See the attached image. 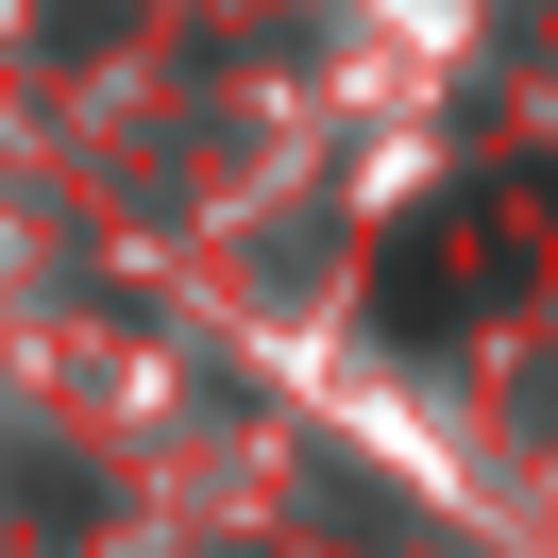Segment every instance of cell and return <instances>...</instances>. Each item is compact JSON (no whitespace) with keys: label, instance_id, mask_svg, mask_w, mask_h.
Wrapping results in <instances>:
<instances>
[{"label":"cell","instance_id":"obj_1","mask_svg":"<svg viewBox=\"0 0 558 558\" xmlns=\"http://www.w3.org/2000/svg\"><path fill=\"white\" fill-rule=\"evenodd\" d=\"M474 288H490V271H474V254H457V220H407V238L373 254V322H389V339H407V355H440Z\"/></svg>","mask_w":558,"mask_h":558},{"label":"cell","instance_id":"obj_2","mask_svg":"<svg viewBox=\"0 0 558 558\" xmlns=\"http://www.w3.org/2000/svg\"><path fill=\"white\" fill-rule=\"evenodd\" d=\"M119 17H136V0H51V35H69V51H85V35H119Z\"/></svg>","mask_w":558,"mask_h":558}]
</instances>
